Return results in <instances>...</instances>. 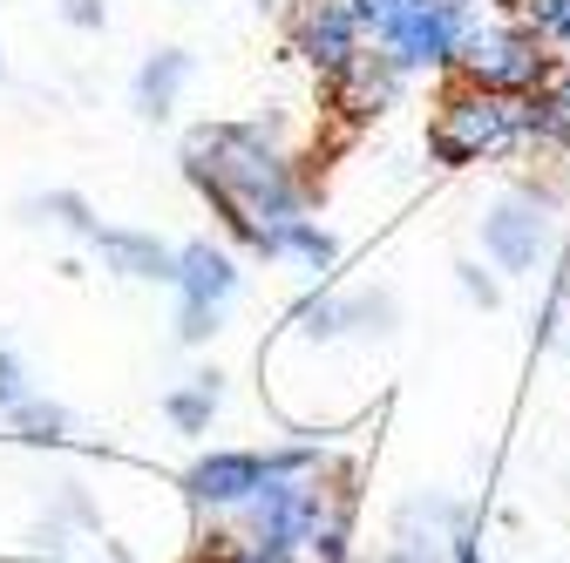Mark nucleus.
Returning a JSON list of instances; mask_svg holds the SVG:
<instances>
[{
    "mask_svg": "<svg viewBox=\"0 0 570 563\" xmlns=\"http://www.w3.org/2000/svg\"><path fill=\"white\" fill-rule=\"evenodd\" d=\"M258 251H299V258H313V265H333V238L326 231H313V225H278V231H265V245Z\"/></svg>",
    "mask_w": 570,
    "mask_h": 563,
    "instance_id": "12",
    "label": "nucleus"
},
{
    "mask_svg": "<svg viewBox=\"0 0 570 563\" xmlns=\"http://www.w3.org/2000/svg\"><path fill=\"white\" fill-rule=\"evenodd\" d=\"M394 96V55H361L346 68V109L353 116H374Z\"/></svg>",
    "mask_w": 570,
    "mask_h": 563,
    "instance_id": "11",
    "label": "nucleus"
},
{
    "mask_svg": "<svg viewBox=\"0 0 570 563\" xmlns=\"http://www.w3.org/2000/svg\"><path fill=\"white\" fill-rule=\"evenodd\" d=\"M177 286H184V306H210V313H218L238 293V271H232L225 251L190 245V251H177Z\"/></svg>",
    "mask_w": 570,
    "mask_h": 563,
    "instance_id": "8",
    "label": "nucleus"
},
{
    "mask_svg": "<svg viewBox=\"0 0 570 563\" xmlns=\"http://www.w3.org/2000/svg\"><path fill=\"white\" fill-rule=\"evenodd\" d=\"M381 563H421V556H414V550H394V556H381Z\"/></svg>",
    "mask_w": 570,
    "mask_h": 563,
    "instance_id": "20",
    "label": "nucleus"
},
{
    "mask_svg": "<svg viewBox=\"0 0 570 563\" xmlns=\"http://www.w3.org/2000/svg\"><path fill=\"white\" fill-rule=\"evenodd\" d=\"M96 245H102V258H109L116 271H129V278H177V258H170L157 238H142V231H96Z\"/></svg>",
    "mask_w": 570,
    "mask_h": 563,
    "instance_id": "9",
    "label": "nucleus"
},
{
    "mask_svg": "<svg viewBox=\"0 0 570 563\" xmlns=\"http://www.w3.org/2000/svg\"><path fill=\"white\" fill-rule=\"evenodd\" d=\"M61 14L76 28H102V0H61Z\"/></svg>",
    "mask_w": 570,
    "mask_h": 563,
    "instance_id": "17",
    "label": "nucleus"
},
{
    "mask_svg": "<svg viewBox=\"0 0 570 563\" xmlns=\"http://www.w3.org/2000/svg\"><path fill=\"white\" fill-rule=\"evenodd\" d=\"M462 286H469V293H475V299H482V306H495V286H489V278H482V271H475V265H462Z\"/></svg>",
    "mask_w": 570,
    "mask_h": 563,
    "instance_id": "19",
    "label": "nucleus"
},
{
    "mask_svg": "<svg viewBox=\"0 0 570 563\" xmlns=\"http://www.w3.org/2000/svg\"><path fill=\"white\" fill-rule=\"evenodd\" d=\"M210 407H218V374H197L190 394H170V421H177V428H204Z\"/></svg>",
    "mask_w": 570,
    "mask_h": 563,
    "instance_id": "13",
    "label": "nucleus"
},
{
    "mask_svg": "<svg viewBox=\"0 0 570 563\" xmlns=\"http://www.w3.org/2000/svg\"><path fill=\"white\" fill-rule=\"evenodd\" d=\"M550 109H563V116H570V82H563V96H557V102H550Z\"/></svg>",
    "mask_w": 570,
    "mask_h": 563,
    "instance_id": "21",
    "label": "nucleus"
},
{
    "mask_svg": "<svg viewBox=\"0 0 570 563\" xmlns=\"http://www.w3.org/2000/svg\"><path fill=\"white\" fill-rule=\"evenodd\" d=\"M381 41L407 68H421V61H455V48H462V8H455V0H414V8Z\"/></svg>",
    "mask_w": 570,
    "mask_h": 563,
    "instance_id": "4",
    "label": "nucleus"
},
{
    "mask_svg": "<svg viewBox=\"0 0 570 563\" xmlns=\"http://www.w3.org/2000/svg\"><path fill=\"white\" fill-rule=\"evenodd\" d=\"M21 401V367H14V354H0V407H14Z\"/></svg>",
    "mask_w": 570,
    "mask_h": 563,
    "instance_id": "18",
    "label": "nucleus"
},
{
    "mask_svg": "<svg viewBox=\"0 0 570 563\" xmlns=\"http://www.w3.org/2000/svg\"><path fill=\"white\" fill-rule=\"evenodd\" d=\"M265 482H272V462H258V455H210L190 468V496L197 503H245Z\"/></svg>",
    "mask_w": 570,
    "mask_h": 563,
    "instance_id": "7",
    "label": "nucleus"
},
{
    "mask_svg": "<svg viewBox=\"0 0 570 563\" xmlns=\"http://www.w3.org/2000/svg\"><path fill=\"white\" fill-rule=\"evenodd\" d=\"M184 164L210 197L225 204V218L252 245H265V231H278V225H293V184H285L278 157L252 129H197L184 144Z\"/></svg>",
    "mask_w": 570,
    "mask_h": 563,
    "instance_id": "1",
    "label": "nucleus"
},
{
    "mask_svg": "<svg viewBox=\"0 0 570 563\" xmlns=\"http://www.w3.org/2000/svg\"><path fill=\"white\" fill-rule=\"evenodd\" d=\"M530 122H537V109H530L523 96L482 89V96H462V102L442 109L435 136H428V150H435L442 164H469V157H482V150H495V144H510V136L530 129Z\"/></svg>",
    "mask_w": 570,
    "mask_h": 563,
    "instance_id": "2",
    "label": "nucleus"
},
{
    "mask_svg": "<svg viewBox=\"0 0 570 563\" xmlns=\"http://www.w3.org/2000/svg\"><path fill=\"white\" fill-rule=\"evenodd\" d=\"M353 34H361V21H353V8H340V0H320V8H306V21H299V48H306L313 68H326V76H346V68L361 61Z\"/></svg>",
    "mask_w": 570,
    "mask_h": 563,
    "instance_id": "6",
    "label": "nucleus"
},
{
    "mask_svg": "<svg viewBox=\"0 0 570 563\" xmlns=\"http://www.w3.org/2000/svg\"><path fill=\"white\" fill-rule=\"evenodd\" d=\"M537 28H550V34H570V0H537Z\"/></svg>",
    "mask_w": 570,
    "mask_h": 563,
    "instance_id": "16",
    "label": "nucleus"
},
{
    "mask_svg": "<svg viewBox=\"0 0 570 563\" xmlns=\"http://www.w3.org/2000/svg\"><path fill=\"white\" fill-rule=\"evenodd\" d=\"M61 407H21V428H28V442H61Z\"/></svg>",
    "mask_w": 570,
    "mask_h": 563,
    "instance_id": "15",
    "label": "nucleus"
},
{
    "mask_svg": "<svg viewBox=\"0 0 570 563\" xmlns=\"http://www.w3.org/2000/svg\"><path fill=\"white\" fill-rule=\"evenodd\" d=\"M455 61L469 68L482 89H530V82L543 76L537 41H530V34H503V28H462Z\"/></svg>",
    "mask_w": 570,
    "mask_h": 563,
    "instance_id": "3",
    "label": "nucleus"
},
{
    "mask_svg": "<svg viewBox=\"0 0 570 563\" xmlns=\"http://www.w3.org/2000/svg\"><path fill=\"white\" fill-rule=\"evenodd\" d=\"M414 8V0H353V21H361V28H374V34H387L401 14Z\"/></svg>",
    "mask_w": 570,
    "mask_h": 563,
    "instance_id": "14",
    "label": "nucleus"
},
{
    "mask_svg": "<svg viewBox=\"0 0 570 563\" xmlns=\"http://www.w3.org/2000/svg\"><path fill=\"white\" fill-rule=\"evenodd\" d=\"M482 245L495 265H510V271H537L543 245H550V210L537 197H510V204H495V218L482 225Z\"/></svg>",
    "mask_w": 570,
    "mask_h": 563,
    "instance_id": "5",
    "label": "nucleus"
},
{
    "mask_svg": "<svg viewBox=\"0 0 570 563\" xmlns=\"http://www.w3.org/2000/svg\"><path fill=\"white\" fill-rule=\"evenodd\" d=\"M184 76H190V55H177V48H164L157 61H142V76H136V109H142V116H164Z\"/></svg>",
    "mask_w": 570,
    "mask_h": 563,
    "instance_id": "10",
    "label": "nucleus"
}]
</instances>
